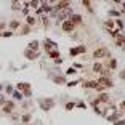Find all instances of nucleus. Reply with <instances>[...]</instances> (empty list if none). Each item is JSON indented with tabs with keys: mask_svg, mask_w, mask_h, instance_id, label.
Masks as SVG:
<instances>
[{
	"mask_svg": "<svg viewBox=\"0 0 125 125\" xmlns=\"http://www.w3.org/2000/svg\"><path fill=\"white\" fill-rule=\"evenodd\" d=\"M103 117L106 119V120H111V122L119 120V107L115 106V104H109V106L104 109Z\"/></svg>",
	"mask_w": 125,
	"mask_h": 125,
	"instance_id": "obj_1",
	"label": "nucleus"
},
{
	"mask_svg": "<svg viewBox=\"0 0 125 125\" xmlns=\"http://www.w3.org/2000/svg\"><path fill=\"white\" fill-rule=\"evenodd\" d=\"M39 106H40L45 112H48L50 109H53V107L56 106V101L53 98H40L39 99Z\"/></svg>",
	"mask_w": 125,
	"mask_h": 125,
	"instance_id": "obj_2",
	"label": "nucleus"
},
{
	"mask_svg": "<svg viewBox=\"0 0 125 125\" xmlns=\"http://www.w3.org/2000/svg\"><path fill=\"white\" fill-rule=\"evenodd\" d=\"M93 58L95 59H103V58H111V52L106 47H99L93 52Z\"/></svg>",
	"mask_w": 125,
	"mask_h": 125,
	"instance_id": "obj_3",
	"label": "nucleus"
},
{
	"mask_svg": "<svg viewBox=\"0 0 125 125\" xmlns=\"http://www.w3.org/2000/svg\"><path fill=\"white\" fill-rule=\"evenodd\" d=\"M16 107V103L13 99H7V103L2 106V111H3V114H13V111Z\"/></svg>",
	"mask_w": 125,
	"mask_h": 125,
	"instance_id": "obj_4",
	"label": "nucleus"
},
{
	"mask_svg": "<svg viewBox=\"0 0 125 125\" xmlns=\"http://www.w3.org/2000/svg\"><path fill=\"white\" fill-rule=\"evenodd\" d=\"M96 83L99 85V87H103V88H109V87H112V80H111V77H104V75H101V77L96 80Z\"/></svg>",
	"mask_w": 125,
	"mask_h": 125,
	"instance_id": "obj_5",
	"label": "nucleus"
},
{
	"mask_svg": "<svg viewBox=\"0 0 125 125\" xmlns=\"http://www.w3.org/2000/svg\"><path fill=\"white\" fill-rule=\"evenodd\" d=\"M71 16H72V10L71 8H67V10H62V11H58V15H56V18H58V21H66V19H69Z\"/></svg>",
	"mask_w": 125,
	"mask_h": 125,
	"instance_id": "obj_6",
	"label": "nucleus"
},
{
	"mask_svg": "<svg viewBox=\"0 0 125 125\" xmlns=\"http://www.w3.org/2000/svg\"><path fill=\"white\" fill-rule=\"evenodd\" d=\"M42 45H43V48L47 50V53H48V52H52V50H58V45H56L53 40H50V39H45Z\"/></svg>",
	"mask_w": 125,
	"mask_h": 125,
	"instance_id": "obj_7",
	"label": "nucleus"
},
{
	"mask_svg": "<svg viewBox=\"0 0 125 125\" xmlns=\"http://www.w3.org/2000/svg\"><path fill=\"white\" fill-rule=\"evenodd\" d=\"M55 8L56 11H62V10H67V8H71V2H66V0H61V2H56L55 3Z\"/></svg>",
	"mask_w": 125,
	"mask_h": 125,
	"instance_id": "obj_8",
	"label": "nucleus"
},
{
	"mask_svg": "<svg viewBox=\"0 0 125 125\" xmlns=\"http://www.w3.org/2000/svg\"><path fill=\"white\" fill-rule=\"evenodd\" d=\"M61 29L64 31V32L69 34V32H72V31L75 29V26H74V24L69 21V19H66V21H62V22H61Z\"/></svg>",
	"mask_w": 125,
	"mask_h": 125,
	"instance_id": "obj_9",
	"label": "nucleus"
},
{
	"mask_svg": "<svg viewBox=\"0 0 125 125\" xmlns=\"http://www.w3.org/2000/svg\"><path fill=\"white\" fill-rule=\"evenodd\" d=\"M96 101H98V103L99 104H104V106H106V104L107 103H109V101H111V96L109 95H107V93H99V95H98V98H96Z\"/></svg>",
	"mask_w": 125,
	"mask_h": 125,
	"instance_id": "obj_10",
	"label": "nucleus"
},
{
	"mask_svg": "<svg viewBox=\"0 0 125 125\" xmlns=\"http://www.w3.org/2000/svg\"><path fill=\"white\" fill-rule=\"evenodd\" d=\"M85 45H77V47H74V48H71V56H77V55H80V53H85Z\"/></svg>",
	"mask_w": 125,
	"mask_h": 125,
	"instance_id": "obj_11",
	"label": "nucleus"
},
{
	"mask_svg": "<svg viewBox=\"0 0 125 125\" xmlns=\"http://www.w3.org/2000/svg\"><path fill=\"white\" fill-rule=\"evenodd\" d=\"M80 83H82V87H83V88H93V90L98 88L96 80H80Z\"/></svg>",
	"mask_w": 125,
	"mask_h": 125,
	"instance_id": "obj_12",
	"label": "nucleus"
},
{
	"mask_svg": "<svg viewBox=\"0 0 125 125\" xmlns=\"http://www.w3.org/2000/svg\"><path fill=\"white\" fill-rule=\"evenodd\" d=\"M104 26H106V31L107 32H114V31H117V27H115V22H114V19H106V22H104ZM120 32V31H119Z\"/></svg>",
	"mask_w": 125,
	"mask_h": 125,
	"instance_id": "obj_13",
	"label": "nucleus"
},
{
	"mask_svg": "<svg viewBox=\"0 0 125 125\" xmlns=\"http://www.w3.org/2000/svg\"><path fill=\"white\" fill-rule=\"evenodd\" d=\"M114 42H115V47H120V48H124V43H125V35L124 34H117V35L114 37Z\"/></svg>",
	"mask_w": 125,
	"mask_h": 125,
	"instance_id": "obj_14",
	"label": "nucleus"
},
{
	"mask_svg": "<svg viewBox=\"0 0 125 125\" xmlns=\"http://www.w3.org/2000/svg\"><path fill=\"white\" fill-rule=\"evenodd\" d=\"M39 48H40V42L39 40H32V42H29V45H27V50H29V52L39 53Z\"/></svg>",
	"mask_w": 125,
	"mask_h": 125,
	"instance_id": "obj_15",
	"label": "nucleus"
},
{
	"mask_svg": "<svg viewBox=\"0 0 125 125\" xmlns=\"http://www.w3.org/2000/svg\"><path fill=\"white\" fill-rule=\"evenodd\" d=\"M18 92H26V90H31V83H27V82H19V83H16V88Z\"/></svg>",
	"mask_w": 125,
	"mask_h": 125,
	"instance_id": "obj_16",
	"label": "nucleus"
},
{
	"mask_svg": "<svg viewBox=\"0 0 125 125\" xmlns=\"http://www.w3.org/2000/svg\"><path fill=\"white\" fill-rule=\"evenodd\" d=\"M69 21L72 22L74 26H77V24H82V15H77V13H72V16L69 18Z\"/></svg>",
	"mask_w": 125,
	"mask_h": 125,
	"instance_id": "obj_17",
	"label": "nucleus"
},
{
	"mask_svg": "<svg viewBox=\"0 0 125 125\" xmlns=\"http://www.w3.org/2000/svg\"><path fill=\"white\" fill-rule=\"evenodd\" d=\"M8 27H10L11 32H13V31H18L19 27H21V22H19L18 19H11V21L8 22Z\"/></svg>",
	"mask_w": 125,
	"mask_h": 125,
	"instance_id": "obj_18",
	"label": "nucleus"
},
{
	"mask_svg": "<svg viewBox=\"0 0 125 125\" xmlns=\"http://www.w3.org/2000/svg\"><path fill=\"white\" fill-rule=\"evenodd\" d=\"M104 67H106L107 71H114L115 67H117V59H115V58H111L109 61H107V64H104Z\"/></svg>",
	"mask_w": 125,
	"mask_h": 125,
	"instance_id": "obj_19",
	"label": "nucleus"
},
{
	"mask_svg": "<svg viewBox=\"0 0 125 125\" xmlns=\"http://www.w3.org/2000/svg\"><path fill=\"white\" fill-rule=\"evenodd\" d=\"M24 56H26V59H29V61H34V59H37L39 58V53H35V52H29V50H24Z\"/></svg>",
	"mask_w": 125,
	"mask_h": 125,
	"instance_id": "obj_20",
	"label": "nucleus"
},
{
	"mask_svg": "<svg viewBox=\"0 0 125 125\" xmlns=\"http://www.w3.org/2000/svg\"><path fill=\"white\" fill-rule=\"evenodd\" d=\"M53 82L56 85H64L66 83V77L64 75H53Z\"/></svg>",
	"mask_w": 125,
	"mask_h": 125,
	"instance_id": "obj_21",
	"label": "nucleus"
},
{
	"mask_svg": "<svg viewBox=\"0 0 125 125\" xmlns=\"http://www.w3.org/2000/svg\"><path fill=\"white\" fill-rule=\"evenodd\" d=\"M92 69H93V72H103V69H104V64L103 62H93V66H92Z\"/></svg>",
	"mask_w": 125,
	"mask_h": 125,
	"instance_id": "obj_22",
	"label": "nucleus"
},
{
	"mask_svg": "<svg viewBox=\"0 0 125 125\" xmlns=\"http://www.w3.org/2000/svg\"><path fill=\"white\" fill-rule=\"evenodd\" d=\"M26 24L27 26H34V24H37V18L35 16H32V15H29V16H26Z\"/></svg>",
	"mask_w": 125,
	"mask_h": 125,
	"instance_id": "obj_23",
	"label": "nucleus"
},
{
	"mask_svg": "<svg viewBox=\"0 0 125 125\" xmlns=\"http://www.w3.org/2000/svg\"><path fill=\"white\" fill-rule=\"evenodd\" d=\"M24 8V2H11V10H22Z\"/></svg>",
	"mask_w": 125,
	"mask_h": 125,
	"instance_id": "obj_24",
	"label": "nucleus"
},
{
	"mask_svg": "<svg viewBox=\"0 0 125 125\" xmlns=\"http://www.w3.org/2000/svg\"><path fill=\"white\" fill-rule=\"evenodd\" d=\"M19 119H21L22 124H26V125H27V124H31V120H32V115H31V114H22Z\"/></svg>",
	"mask_w": 125,
	"mask_h": 125,
	"instance_id": "obj_25",
	"label": "nucleus"
},
{
	"mask_svg": "<svg viewBox=\"0 0 125 125\" xmlns=\"http://www.w3.org/2000/svg\"><path fill=\"white\" fill-rule=\"evenodd\" d=\"M39 21H40V24H43V27H48V24H50V18H48L47 15L40 16V18H39Z\"/></svg>",
	"mask_w": 125,
	"mask_h": 125,
	"instance_id": "obj_26",
	"label": "nucleus"
},
{
	"mask_svg": "<svg viewBox=\"0 0 125 125\" xmlns=\"http://www.w3.org/2000/svg\"><path fill=\"white\" fill-rule=\"evenodd\" d=\"M11 96H13V99H16V101H21V99L24 98V96H22V93H21V92H18V90H15Z\"/></svg>",
	"mask_w": 125,
	"mask_h": 125,
	"instance_id": "obj_27",
	"label": "nucleus"
},
{
	"mask_svg": "<svg viewBox=\"0 0 125 125\" xmlns=\"http://www.w3.org/2000/svg\"><path fill=\"white\" fill-rule=\"evenodd\" d=\"M48 56H50L52 59H58L61 55H59V52H58V50H52V52H48Z\"/></svg>",
	"mask_w": 125,
	"mask_h": 125,
	"instance_id": "obj_28",
	"label": "nucleus"
},
{
	"mask_svg": "<svg viewBox=\"0 0 125 125\" xmlns=\"http://www.w3.org/2000/svg\"><path fill=\"white\" fill-rule=\"evenodd\" d=\"M82 5H83L87 10L90 11V13H93V8H92V2H88V0H82Z\"/></svg>",
	"mask_w": 125,
	"mask_h": 125,
	"instance_id": "obj_29",
	"label": "nucleus"
},
{
	"mask_svg": "<svg viewBox=\"0 0 125 125\" xmlns=\"http://www.w3.org/2000/svg\"><path fill=\"white\" fill-rule=\"evenodd\" d=\"M114 22H115V27H117V31H124V22H122V19H114Z\"/></svg>",
	"mask_w": 125,
	"mask_h": 125,
	"instance_id": "obj_30",
	"label": "nucleus"
},
{
	"mask_svg": "<svg viewBox=\"0 0 125 125\" xmlns=\"http://www.w3.org/2000/svg\"><path fill=\"white\" fill-rule=\"evenodd\" d=\"M13 92H15V87H13V85H7V87H5V93H7V95H13Z\"/></svg>",
	"mask_w": 125,
	"mask_h": 125,
	"instance_id": "obj_31",
	"label": "nucleus"
},
{
	"mask_svg": "<svg viewBox=\"0 0 125 125\" xmlns=\"http://www.w3.org/2000/svg\"><path fill=\"white\" fill-rule=\"evenodd\" d=\"M19 31H21V34H22V35H24V34H29V32H31V27H29V26H27V24H26V26L19 27Z\"/></svg>",
	"mask_w": 125,
	"mask_h": 125,
	"instance_id": "obj_32",
	"label": "nucleus"
},
{
	"mask_svg": "<svg viewBox=\"0 0 125 125\" xmlns=\"http://www.w3.org/2000/svg\"><path fill=\"white\" fill-rule=\"evenodd\" d=\"M64 107H66V111H72L74 107H75V103L69 101V103H66V104H64Z\"/></svg>",
	"mask_w": 125,
	"mask_h": 125,
	"instance_id": "obj_33",
	"label": "nucleus"
},
{
	"mask_svg": "<svg viewBox=\"0 0 125 125\" xmlns=\"http://www.w3.org/2000/svg\"><path fill=\"white\" fill-rule=\"evenodd\" d=\"M75 107H79V109H87V104H85L83 101H79V103H75Z\"/></svg>",
	"mask_w": 125,
	"mask_h": 125,
	"instance_id": "obj_34",
	"label": "nucleus"
},
{
	"mask_svg": "<svg viewBox=\"0 0 125 125\" xmlns=\"http://www.w3.org/2000/svg\"><path fill=\"white\" fill-rule=\"evenodd\" d=\"M5 103H7V96H5V93H2V95H0V107L3 106Z\"/></svg>",
	"mask_w": 125,
	"mask_h": 125,
	"instance_id": "obj_35",
	"label": "nucleus"
},
{
	"mask_svg": "<svg viewBox=\"0 0 125 125\" xmlns=\"http://www.w3.org/2000/svg\"><path fill=\"white\" fill-rule=\"evenodd\" d=\"M109 15H111V16H119V18H120L122 11H117V10H111V11H109Z\"/></svg>",
	"mask_w": 125,
	"mask_h": 125,
	"instance_id": "obj_36",
	"label": "nucleus"
},
{
	"mask_svg": "<svg viewBox=\"0 0 125 125\" xmlns=\"http://www.w3.org/2000/svg\"><path fill=\"white\" fill-rule=\"evenodd\" d=\"M22 15H24V16H29V7H27V5H24V8H22Z\"/></svg>",
	"mask_w": 125,
	"mask_h": 125,
	"instance_id": "obj_37",
	"label": "nucleus"
},
{
	"mask_svg": "<svg viewBox=\"0 0 125 125\" xmlns=\"http://www.w3.org/2000/svg\"><path fill=\"white\" fill-rule=\"evenodd\" d=\"M67 87H75L77 83H80V80H72V82H66Z\"/></svg>",
	"mask_w": 125,
	"mask_h": 125,
	"instance_id": "obj_38",
	"label": "nucleus"
},
{
	"mask_svg": "<svg viewBox=\"0 0 125 125\" xmlns=\"http://www.w3.org/2000/svg\"><path fill=\"white\" fill-rule=\"evenodd\" d=\"M22 96H26V98H31V96H32V90H26V92H22Z\"/></svg>",
	"mask_w": 125,
	"mask_h": 125,
	"instance_id": "obj_39",
	"label": "nucleus"
},
{
	"mask_svg": "<svg viewBox=\"0 0 125 125\" xmlns=\"http://www.w3.org/2000/svg\"><path fill=\"white\" fill-rule=\"evenodd\" d=\"M74 69H75V71H77V69H83V64H80V62H74Z\"/></svg>",
	"mask_w": 125,
	"mask_h": 125,
	"instance_id": "obj_40",
	"label": "nucleus"
},
{
	"mask_svg": "<svg viewBox=\"0 0 125 125\" xmlns=\"http://www.w3.org/2000/svg\"><path fill=\"white\" fill-rule=\"evenodd\" d=\"M75 72H77V71L74 69V67H69V69L66 71V74H69V75H72V74H75Z\"/></svg>",
	"mask_w": 125,
	"mask_h": 125,
	"instance_id": "obj_41",
	"label": "nucleus"
},
{
	"mask_svg": "<svg viewBox=\"0 0 125 125\" xmlns=\"http://www.w3.org/2000/svg\"><path fill=\"white\" fill-rule=\"evenodd\" d=\"M13 35V32L11 31H7V32H2V37H11Z\"/></svg>",
	"mask_w": 125,
	"mask_h": 125,
	"instance_id": "obj_42",
	"label": "nucleus"
},
{
	"mask_svg": "<svg viewBox=\"0 0 125 125\" xmlns=\"http://www.w3.org/2000/svg\"><path fill=\"white\" fill-rule=\"evenodd\" d=\"M114 125H125V119H124V120H115Z\"/></svg>",
	"mask_w": 125,
	"mask_h": 125,
	"instance_id": "obj_43",
	"label": "nucleus"
},
{
	"mask_svg": "<svg viewBox=\"0 0 125 125\" xmlns=\"http://www.w3.org/2000/svg\"><path fill=\"white\" fill-rule=\"evenodd\" d=\"M5 27H7V22H5V21H2V22H0V31H2V29H5Z\"/></svg>",
	"mask_w": 125,
	"mask_h": 125,
	"instance_id": "obj_44",
	"label": "nucleus"
},
{
	"mask_svg": "<svg viewBox=\"0 0 125 125\" xmlns=\"http://www.w3.org/2000/svg\"><path fill=\"white\" fill-rule=\"evenodd\" d=\"M119 75H120V77L125 80V71H120V72H119Z\"/></svg>",
	"mask_w": 125,
	"mask_h": 125,
	"instance_id": "obj_45",
	"label": "nucleus"
},
{
	"mask_svg": "<svg viewBox=\"0 0 125 125\" xmlns=\"http://www.w3.org/2000/svg\"><path fill=\"white\" fill-rule=\"evenodd\" d=\"M18 119H19L18 115H15V114H11V120H18Z\"/></svg>",
	"mask_w": 125,
	"mask_h": 125,
	"instance_id": "obj_46",
	"label": "nucleus"
},
{
	"mask_svg": "<svg viewBox=\"0 0 125 125\" xmlns=\"http://www.w3.org/2000/svg\"><path fill=\"white\" fill-rule=\"evenodd\" d=\"M2 92H3V85L0 83V95H2Z\"/></svg>",
	"mask_w": 125,
	"mask_h": 125,
	"instance_id": "obj_47",
	"label": "nucleus"
},
{
	"mask_svg": "<svg viewBox=\"0 0 125 125\" xmlns=\"http://www.w3.org/2000/svg\"><path fill=\"white\" fill-rule=\"evenodd\" d=\"M0 37H2V32H0Z\"/></svg>",
	"mask_w": 125,
	"mask_h": 125,
	"instance_id": "obj_48",
	"label": "nucleus"
},
{
	"mask_svg": "<svg viewBox=\"0 0 125 125\" xmlns=\"http://www.w3.org/2000/svg\"><path fill=\"white\" fill-rule=\"evenodd\" d=\"M27 125H31V124H27Z\"/></svg>",
	"mask_w": 125,
	"mask_h": 125,
	"instance_id": "obj_49",
	"label": "nucleus"
}]
</instances>
